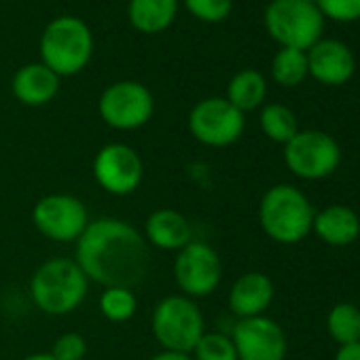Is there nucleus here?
Instances as JSON below:
<instances>
[{"label":"nucleus","mask_w":360,"mask_h":360,"mask_svg":"<svg viewBox=\"0 0 360 360\" xmlns=\"http://www.w3.org/2000/svg\"><path fill=\"white\" fill-rule=\"evenodd\" d=\"M75 261L87 280L104 288H136L150 269V250L144 236L127 221L104 217L89 221L75 242Z\"/></svg>","instance_id":"f257e3e1"},{"label":"nucleus","mask_w":360,"mask_h":360,"mask_svg":"<svg viewBox=\"0 0 360 360\" xmlns=\"http://www.w3.org/2000/svg\"><path fill=\"white\" fill-rule=\"evenodd\" d=\"M316 210L307 195L292 185L269 187L259 204V223L269 240L292 246L311 233Z\"/></svg>","instance_id":"f03ea898"},{"label":"nucleus","mask_w":360,"mask_h":360,"mask_svg":"<svg viewBox=\"0 0 360 360\" xmlns=\"http://www.w3.org/2000/svg\"><path fill=\"white\" fill-rule=\"evenodd\" d=\"M87 276L75 259L58 257L45 261L30 278L34 305L49 316L72 314L87 297Z\"/></svg>","instance_id":"7ed1b4c3"},{"label":"nucleus","mask_w":360,"mask_h":360,"mask_svg":"<svg viewBox=\"0 0 360 360\" xmlns=\"http://www.w3.org/2000/svg\"><path fill=\"white\" fill-rule=\"evenodd\" d=\"M94 56V37L79 18L53 20L41 37V60L60 79L79 75Z\"/></svg>","instance_id":"20e7f679"},{"label":"nucleus","mask_w":360,"mask_h":360,"mask_svg":"<svg viewBox=\"0 0 360 360\" xmlns=\"http://www.w3.org/2000/svg\"><path fill=\"white\" fill-rule=\"evenodd\" d=\"M150 330L163 349L191 354L200 337L206 333V320L195 299L169 295L155 305Z\"/></svg>","instance_id":"39448f33"},{"label":"nucleus","mask_w":360,"mask_h":360,"mask_svg":"<svg viewBox=\"0 0 360 360\" xmlns=\"http://www.w3.org/2000/svg\"><path fill=\"white\" fill-rule=\"evenodd\" d=\"M267 34L282 47L307 51L324 32V18L305 0H271L263 15Z\"/></svg>","instance_id":"423d86ee"},{"label":"nucleus","mask_w":360,"mask_h":360,"mask_svg":"<svg viewBox=\"0 0 360 360\" xmlns=\"http://www.w3.org/2000/svg\"><path fill=\"white\" fill-rule=\"evenodd\" d=\"M284 163L301 180H324L341 163L339 142L320 129H299L284 144Z\"/></svg>","instance_id":"0eeeda50"},{"label":"nucleus","mask_w":360,"mask_h":360,"mask_svg":"<svg viewBox=\"0 0 360 360\" xmlns=\"http://www.w3.org/2000/svg\"><path fill=\"white\" fill-rule=\"evenodd\" d=\"M174 280L180 292L189 299L208 297L223 280V261L210 244L191 240L176 252Z\"/></svg>","instance_id":"6e6552de"},{"label":"nucleus","mask_w":360,"mask_h":360,"mask_svg":"<svg viewBox=\"0 0 360 360\" xmlns=\"http://www.w3.org/2000/svg\"><path fill=\"white\" fill-rule=\"evenodd\" d=\"M98 112L108 127L131 131L150 121L155 112V100L148 87L142 83L119 81L102 91Z\"/></svg>","instance_id":"1a4fd4ad"},{"label":"nucleus","mask_w":360,"mask_h":360,"mask_svg":"<svg viewBox=\"0 0 360 360\" xmlns=\"http://www.w3.org/2000/svg\"><path fill=\"white\" fill-rule=\"evenodd\" d=\"M246 127L244 112H240L227 98H206L189 112V131L193 138L212 148L236 144Z\"/></svg>","instance_id":"9d476101"},{"label":"nucleus","mask_w":360,"mask_h":360,"mask_svg":"<svg viewBox=\"0 0 360 360\" xmlns=\"http://www.w3.org/2000/svg\"><path fill=\"white\" fill-rule=\"evenodd\" d=\"M32 223L47 240L68 244L81 238L89 225V212L79 198L68 193H51L34 204Z\"/></svg>","instance_id":"9b49d317"},{"label":"nucleus","mask_w":360,"mask_h":360,"mask_svg":"<svg viewBox=\"0 0 360 360\" xmlns=\"http://www.w3.org/2000/svg\"><path fill=\"white\" fill-rule=\"evenodd\" d=\"M94 178L110 195H131L138 191L144 178L142 157L129 144L110 142L102 146L94 157Z\"/></svg>","instance_id":"f8f14e48"},{"label":"nucleus","mask_w":360,"mask_h":360,"mask_svg":"<svg viewBox=\"0 0 360 360\" xmlns=\"http://www.w3.org/2000/svg\"><path fill=\"white\" fill-rule=\"evenodd\" d=\"M231 339L238 352V360L286 358V335L282 326L267 316L238 320L231 330Z\"/></svg>","instance_id":"ddd939ff"},{"label":"nucleus","mask_w":360,"mask_h":360,"mask_svg":"<svg viewBox=\"0 0 360 360\" xmlns=\"http://www.w3.org/2000/svg\"><path fill=\"white\" fill-rule=\"evenodd\" d=\"M307 70L318 83L328 87L345 85L356 70L352 49L337 39H320L307 51Z\"/></svg>","instance_id":"4468645a"},{"label":"nucleus","mask_w":360,"mask_h":360,"mask_svg":"<svg viewBox=\"0 0 360 360\" xmlns=\"http://www.w3.org/2000/svg\"><path fill=\"white\" fill-rule=\"evenodd\" d=\"M274 295L276 288L269 276L261 271H248L233 282L229 290V309L238 316V320L265 316Z\"/></svg>","instance_id":"2eb2a0df"},{"label":"nucleus","mask_w":360,"mask_h":360,"mask_svg":"<svg viewBox=\"0 0 360 360\" xmlns=\"http://www.w3.org/2000/svg\"><path fill=\"white\" fill-rule=\"evenodd\" d=\"M144 240L148 246H155L159 250L178 252L193 240V229L183 212L161 208L148 214L144 225Z\"/></svg>","instance_id":"dca6fc26"},{"label":"nucleus","mask_w":360,"mask_h":360,"mask_svg":"<svg viewBox=\"0 0 360 360\" xmlns=\"http://www.w3.org/2000/svg\"><path fill=\"white\" fill-rule=\"evenodd\" d=\"M311 231L333 248L349 246L360 236V219L358 214L343 204H333L316 212Z\"/></svg>","instance_id":"f3484780"},{"label":"nucleus","mask_w":360,"mask_h":360,"mask_svg":"<svg viewBox=\"0 0 360 360\" xmlns=\"http://www.w3.org/2000/svg\"><path fill=\"white\" fill-rule=\"evenodd\" d=\"M13 96L26 106H45L60 91V77L43 62L22 66L11 81Z\"/></svg>","instance_id":"a211bd4d"},{"label":"nucleus","mask_w":360,"mask_h":360,"mask_svg":"<svg viewBox=\"0 0 360 360\" xmlns=\"http://www.w3.org/2000/svg\"><path fill=\"white\" fill-rule=\"evenodd\" d=\"M178 13V0H129V24L144 34H159L172 26Z\"/></svg>","instance_id":"6ab92c4d"},{"label":"nucleus","mask_w":360,"mask_h":360,"mask_svg":"<svg viewBox=\"0 0 360 360\" xmlns=\"http://www.w3.org/2000/svg\"><path fill=\"white\" fill-rule=\"evenodd\" d=\"M265 96H267L265 77L250 68L233 75V79L227 85V100L244 115L257 110L265 102Z\"/></svg>","instance_id":"aec40b11"},{"label":"nucleus","mask_w":360,"mask_h":360,"mask_svg":"<svg viewBox=\"0 0 360 360\" xmlns=\"http://www.w3.org/2000/svg\"><path fill=\"white\" fill-rule=\"evenodd\" d=\"M326 330L339 345L360 341V307L349 301L333 305L326 316Z\"/></svg>","instance_id":"412c9836"},{"label":"nucleus","mask_w":360,"mask_h":360,"mask_svg":"<svg viewBox=\"0 0 360 360\" xmlns=\"http://www.w3.org/2000/svg\"><path fill=\"white\" fill-rule=\"evenodd\" d=\"M259 123H261L263 134L271 142H278L282 146L299 131V121H297L295 112L288 106L278 104V102L263 106V110L259 115Z\"/></svg>","instance_id":"4be33fe9"},{"label":"nucleus","mask_w":360,"mask_h":360,"mask_svg":"<svg viewBox=\"0 0 360 360\" xmlns=\"http://www.w3.org/2000/svg\"><path fill=\"white\" fill-rule=\"evenodd\" d=\"M271 77L282 87L301 85L309 77L307 53L299 51V49L280 47V51L274 56V62H271Z\"/></svg>","instance_id":"5701e85b"},{"label":"nucleus","mask_w":360,"mask_h":360,"mask_svg":"<svg viewBox=\"0 0 360 360\" xmlns=\"http://www.w3.org/2000/svg\"><path fill=\"white\" fill-rule=\"evenodd\" d=\"M100 314L110 322H127L138 309V297L131 288L110 286L100 295Z\"/></svg>","instance_id":"b1692460"},{"label":"nucleus","mask_w":360,"mask_h":360,"mask_svg":"<svg viewBox=\"0 0 360 360\" xmlns=\"http://www.w3.org/2000/svg\"><path fill=\"white\" fill-rule=\"evenodd\" d=\"M191 356L193 360H238L233 339L225 333H204Z\"/></svg>","instance_id":"393cba45"},{"label":"nucleus","mask_w":360,"mask_h":360,"mask_svg":"<svg viewBox=\"0 0 360 360\" xmlns=\"http://www.w3.org/2000/svg\"><path fill=\"white\" fill-rule=\"evenodd\" d=\"M183 3L191 15L208 24H219L227 20L233 9V0H183Z\"/></svg>","instance_id":"a878e982"},{"label":"nucleus","mask_w":360,"mask_h":360,"mask_svg":"<svg viewBox=\"0 0 360 360\" xmlns=\"http://www.w3.org/2000/svg\"><path fill=\"white\" fill-rule=\"evenodd\" d=\"M322 18L349 24L360 20V0H316L314 3Z\"/></svg>","instance_id":"bb28decb"},{"label":"nucleus","mask_w":360,"mask_h":360,"mask_svg":"<svg viewBox=\"0 0 360 360\" xmlns=\"http://www.w3.org/2000/svg\"><path fill=\"white\" fill-rule=\"evenodd\" d=\"M87 354V341L81 333H64L56 339L51 356L56 360H83Z\"/></svg>","instance_id":"cd10ccee"},{"label":"nucleus","mask_w":360,"mask_h":360,"mask_svg":"<svg viewBox=\"0 0 360 360\" xmlns=\"http://www.w3.org/2000/svg\"><path fill=\"white\" fill-rule=\"evenodd\" d=\"M333 360H360V341L349 345H339Z\"/></svg>","instance_id":"c85d7f7f"},{"label":"nucleus","mask_w":360,"mask_h":360,"mask_svg":"<svg viewBox=\"0 0 360 360\" xmlns=\"http://www.w3.org/2000/svg\"><path fill=\"white\" fill-rule=\"evenodd\" d=\"M148 360H193L191 354H183V352H169V349H161L159 354L150 356Z\"/></svg>","instance_id":"c756f323"},{"label":"nucleus","mask_w":360,"mask_h":360,"mask_svg":"<svg viewBox=\"0 0 360 360\" xmlns=\"http://www.w3.org/2000/svg\"><path fill=\"white\" fill-rule=\"evenodd\" d=\"M24 360H56V358L51 356V352H37V354L26 356Z\"/></svg>","instance_id":"7c9ffc66"},{"label":"nucleus","mask_w":360,"mask_h":360,"mask_svg":"<svg viewBox=\"0 0 360 360\" xmlns=\"http://www.w3.org/2000/svg\"><path fill=\"white\" fill-rule=\"evenodd\" d=\"M305 3H311V5H314V3H316V0H305Z\"/></svg>","instance_id":"2f4dec72"}]
</instances>
